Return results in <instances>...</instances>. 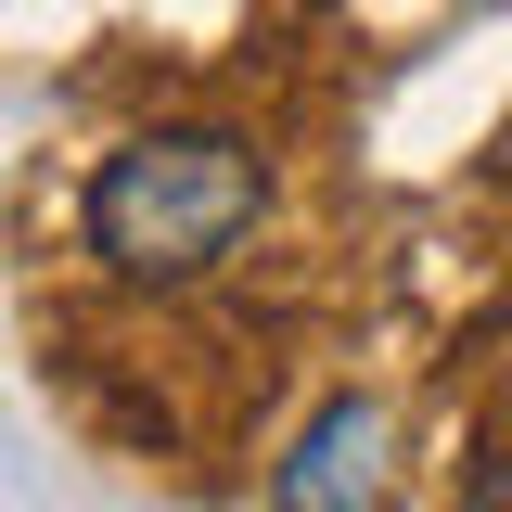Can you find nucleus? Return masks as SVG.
<instances>
[{"label":"nucleus","mask_w":512,"mask_h":512,"mask_svg":"<svg viewBox=\"0 0 512 512\" xmlns=\"http://www.w3.org/2000/svg\"><path fill=\"white\" fill-rule=\"evenodd\" d=\"M269 205V154L244 128H141L90 167V256L116 282H205L218 256L256 231Z\"/></svg>","instance_id":"1"},{"label":"nucleus","mask_w":512,"mask_h":512,"mask_svg":"<svg viewBox=\"0 0 512 512\" xmlns=\"http://www.w3.org/2000/svg\"><path fill=\"white\" fill-rule=\"evenodd\" d=\"M372 500H384V410L372 397H333L295 436V461L269 474V512H372Z\"/></svg>","instance_id":"2"},{"label":"nucleus","mask_w":512,"mask_h":512,"mask_svg":"<svg viewBox=\"0 0 512 512\" xmlns=\"http://www.w3.org/2000/svg\"><path fill=\"white\" fill-rule=\"evenodd\" d=\"M500 167H512V128H500Z\"/></svg>","instance_id":"3"}]
</instances>
